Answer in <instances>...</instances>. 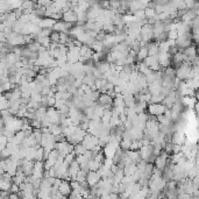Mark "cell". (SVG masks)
<instances>
[{"instance_id": "obj_1", "label": "cell", "mask_w": 199, "mask_h": 199, "mask_svg": "<svg viewBox=\"0 0 199 199\" xmlns=\"http://www.w3.org/2000/svg\"><path fill=\"white\" fill-rule=\"evenodd\" d=\"M83 146L88 149V151L90 150H94V149H97L99 146V139L97 136H93L91 134H86V136L84 137V140H83Z\"/></svg>"}, {"instance_id": "obj_2", "label": "cell", "mask_w": 199, "mask_h": 199, "mask_svg": "<svg viewBox=\"0 0 199 199\" xmlns=\"http://www.w3.org/2000/svg\"><path fill=\"white\" fill-rule=\"evenodd\" d=\"M148 114H150L151 116L157 118L159 115H163L167 111V107L164 106L163 104H149L148 105Z\"/></svg>"}, {"instance_id": "obj_3", "label": "cell", "mask_w": 199, "mask_h": 199, "mask_svg": "<svg viewBox=\"0 0 199 199\" xmlns=\"http://www.w3.org/2000/svg\"><path fill=\"white\" fill-rule=\"evenodd\" d=\"M19 164H21L22 169H23V173L27 177L31 176L34 173V169H35V162L34 161H28V159H23Z\"/></svg>"}, {"instance_id": "obj_4", "label": "cell", "mask_w": 199, "mask_h": 199, "mask_svg": "<svg viewBox=\"0 0 199 199\" xmlns=\"http://www.w3.org/2000/svg\"><path fill=\"white\" fill-rule=\"evenodd\" d=\"M100 181H102V177H100V175H99L97 171H90V173H88V178H86V182L88 183L90 187H93V186H96Z\"/></svg>"}, {"instance_id": "obj_5", "label": "cell", "mask_w": 199, "mask_h": 199, "mask_svg": "<svg viewBox=\"0 0 199 199\" xmlns=\"http://www.w3.org/2000/svg\"><path fill=\"white\" fill-rule=\"evenodd\" d=\"M62 20L65 22H69V23H72V25H76L78 22V15L73 9H70L65 13H63Z\"/></svg>"}, {"instance_id": "obj_6", "label": "cell", "mask_w": 199, "mask_h": 199, "mask_svg": "<svg viewBox=\"0 0 199 199\" xmlns=\"http://www.w3.org/2000/svg\"><path fill=\"white\" fill-rule=\"evenodd\" d=\"M59 193H62L63 196H65V197H69L71 195V192H72V186H71V182L69 181H62V184L59 185Z\"/></svg>"}, {"instance_id": "obj_7", "label": "cell", "mask_w": 199, "mask_h": 199, "mask_svg": "<svg viewBox=\"0 0 199 199\" xmlns=\"http://www.w3.org/2000/svg\"><path fill=\"white\" fill-rule=\"evenodd\" d=\"M56 20H54L51 18H44V19H41L40 21V28L41 29H53L54 26L56 25Z\"/></svg>"}, {"instance_id": "obj_8", "label": "cell", "mask_w": 199, "mask_h": 199, "mask_svg": "<svg viewBox=\"0 0 199 199\" xmlns=\"http://www.w3.org/2000/svg\"><path fill=\"white\" fill-rule=\"evenodd\" d=\"M80 171V165L79 163L75 161V162H72L70 164V167H69V173H70V177H71V181H76V177L78 175V173Z\"/></svg>"}, {"instance_id": "obj_9", "label": "cell", "mask_w": 199, "mask_h": 199, "mask_svg": "<svg viewBox=\"0 0 199 199\" xmlns=\"http://www.w3.org/2000/svg\"><path fill=\"white\" fill-rule=\"evenodd\" d=\"M147 57H149V49H148V45L141 48V50L137 53V61H139V63L143 62Z\"/></svg>"}, {"instance_id": "obj_10", "label": "cell", "mask_w": 199, "mask_h": 199, "mask_svg": "<svg viewBox=\"0 0 199 199\" xmlns=\"http://www.w3.org/2000/svg\"><path fill=\"white\" fill-rule=\"evenodd\" d=\"M86 153H88V149L83 146V143H79V145L75 146L73 154H75L76 156H83V155H86Z\"/></svg>"}, {"instance_id": "obj_11", "label": "cell", "mask_w": 199, "mask_h": 199, "mask_svg": "<svg viewBox=\"0 0 199 199\" xmlns=\"http://www.w3.org/2000/svg\"><path fill=\"white\" fill-rule=\"evenodd\" d=\"M41 47H42V45H41L39 42H36V41H33V42H31L29 44H27V48L29 49L31 53H35V54H39Z\"/></svg>"}, {"instance_id": "obj_12", "label": "cell", "mask_w": 199, "mask_h": 199, "mask_svg": "<svg viewBox=\"0 0 199 199\" xmlns=\"http://www.w3.org/2000/svg\"><path fill=\"white\" fill-rule=\"evenodd\" d=\"M145 14H146V18L147 19L156 18V15H157V13H156L155 8H153V7H149V6H148L146 9H145Z\"/></svg>"}, {"instance_id": "obj_13", "label": "cell", "mask_w": 199, "mask_h": 199, "mask_svg": "<svg viewBox=\"0 0 199 199\" xmlns=\"http://www.w3.org/2000/svg\"><path fill=\"white\" fill-rule=\"evenodd\" d=\"M86 178H88V173L80 169V171L78 173L77 177H76V181L78 182V183H84V182H86Z\"/></svg>"}, {"instance_id": "obj_14", "label": "cell", "mask_w": 199, "mask_h": 199, "mask_svg": "<svg viewBox=\"0 0 199 199\" xmlns=\"http://www.w3.org/2000/svg\"><path fill=\"white\" fill-rule=\"evenodd\" d=\"M102 164L98 163V162H96V161H91L90 162V171H98L99 169L102 168Z\"/></svg>"}, {"instance_id": "obj_15", "label": "cell", "mask_w": 199, "mask_h": 199, "mask_svg": "<svg viewBox=\"0 0 199 199\" xmlns=\"http://www.w3.org/2000/svg\"><path fill=\"white\" fill-rule=\"evenodd\" d=\"M120 196L118 193H110V195L102 196V199H119Z\"/></svg>"}]
</instances>
